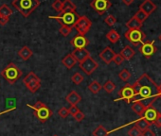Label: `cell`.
<instances>
[{
  "mask_svg": "<svg viewBox=\"0 0 161 136\" xmlns=\"http://www.w3.org/2000/svg\"><path fill=\"white\" fill-rule=\"evenodd\" d=\"M132 85L135 92L133 101H140L146 107H150L159 97L158 86L147 74H142Z\"/></svg>",
  "mask_w": 161,
  "mask_h": 136,
  "instance_id": "6da1fadb",
  "label": "cell"
},
{
  "mask_svg": "<svg viewBox=\"0 0 161 136\" xmlns=\"http://www.w3.org/2000/svg\"><path fill=\"white\" fill-rule=\"evenodd\" d=\"M79 66L86 75H92V73H94L97 70L99 64L91 56H89L85 60H83L82 62H80Z\"/></svg>",
  "mask_w": 161,
  "mask_h": 136,
  "instance_id": "9c48e42d",
  "label": "cell"
},
{
  "mask_svg": "<svg viewBox=\"0 0 161 136\" xmlns=\"http://www.w3.org/2000/svg\"><path fill=\"white\" fill-rule=\"evenodd\" d=\"M73 117H74V119H75L77 122H82V121L85 119L86 115H85V113H84L83 112H80H80H78Z\"/></svg>",
  "mask_w": 161,
  "mask_h": 136,
  "instance_id": "ab89813d",
  "label": "cell"
},
{
  "mask_svg": "<svg viewBox=\"0 0 161 136\" xmlns=\"http://www.w3.org/2000/svg\"><path fill=\"white\" fill-rule=\"evenodd\" d=\"M153 125H155L157 128H161V112H158L157 117H156V119H155V121H154Z\"/></svg>",
  "mask_w": 161,
  "mask_h": 136,
  "instance_id": "b9f144b4",
  "label": "cell"
},
{
  "mask_svg": "<svg viewBox=\"0 0 161 136\" xmlns=\"http://www.w3.org/2000/svg\"><path fill=\"white\" fill-rule=\"evenodd\" d=\"M68 112H69V114L74 116L78 112H80V109L77 107V106H71L69 109H68Z\"/></svg>",
  "mask_w": 161,
  "mask_h": 136,
  "instance_id": "60d3db41",
  "label": "cell"
},
{
  "mask_svg": "<svg viewBox=\"0 0 161 136\" xmlns=\"http://www.w3.org/2000/svg\"><path fill=\"white\" fill-rule=\"evenodd\" d=\"M92 27V22L85 15H82V16H79L74 27L75 29L78 31L79 34L80 35H86V33L89 32L90 29Z\"/></svg>",
  "mask_w": 161,
  "mask_h": 136,
  "instance_id": "52a82bcc",
  "label": "cell"
},
{
  "mask_svg": "<svg viewBox=\"0 0 161 136\" xmlns=\"http://www.w3.org/2000/svg\"><path fill=\"white\" fill-rule=\"evenodd\" d=\"M119 99L117 100H125L127 103L133 102V99L135 97V92L132 84H126L124 87L120 89L119 92Z\"/></svg>",
  "mask_w": 161,
  "mask_h": 136,
  "instance_id": "8fae6325",
  "label": "cell"
},
{
  "mask_svg": "<svg viewBox=\"0 0 161 136\" xmlns=\"http://www.w3.org/2000/svg\"><path fill=\"white\" fill-rule=\"evenodd\" d=\"M15 108H12V109H9V110H6V111H4V112H0V115H2V114H4V113H6V112H12V111H14Z\"/></svg>",
  "mask_w": 161,
  "mask_h": 136,
  "instance_id": "bcb514c9",
  "label": "cell"
},
{
  "mask_svg": "<svg viewBox=\"0 0 161 136\" xmlns=\"http://www.w3.org/2000/svg\"><path fill=\"white\" fill-rule=\"evenodd\" d=\"M88 90L90 91V93H92L93 95H97L98 93H100V91L103 89V86L97 81H92L89 85H88Z\"/></svg>",
  "mask_w": 161,
  "mask_h": 136,
  "instance_id": "484cf974",
  "label": "cell"
},
{
  "mask_svg": "<svg viewBox=\"0 0 161 136\" xmlns=\"http://www.w3.org/2000/svg\"><path fill=\"white\" fill-rule=\"evenodd\" d=\"M126 27L129 29H140L141 27H142V23L139 22L135 16L132 17L127 23H126Z\"/></svg>",
  "mask_w": 161,
  "mask_h": 136,
  "instance_id": "cb8c5ba5",
  "label": "cell"
},
{
  "mask_svg": "<svg viewBox=\"0 0 161 136\" xmlns=\"http://www.w3.org/2000/svg\"><path fill=\"white\" fill-rule=\"evenodd\" d=\"M104 22L106 23L107 26L113 27V26L117 23V19H116V17H115L114 15L110 14V15H108V16L104 19Z\"/></svg>",
  "mask_w": 161,
  "mask_h": 136,
  "instance_id": "e575fe53",
  "label": "cell"
},
{
  "mask_svg": "<svg viewBox=\"0 0 161 136\" xmlns=\"http://www.w3.org/2000/svg\"><path fill=\"white\" fill-rule=\"evenodd\" d=\"M103 90H104L107 94H111V93H113V92L115 91V89H116V84H115L112 81H107L103 84Z\"/></svg>",
  "mask_w": 161,
  "mask_h": 136,
  "instance_id": "f1b7e54d",
  "label": "cell"
},
{
  "mask_svg": "<svg viewBox=\"0 0 161 136\" xmlns=\"http://www.w3.org/2000/svg\"><path fill=\"white\" fill-rule=\"evenodd\" d=\"M157 114H158V112L156 111V109H154L153 106H150V107H147L142 117H144L151 125H153L157 117Z\"/></svg>",
  "mask_w": 161,
  "mask_h": 136,
  "instance_id": "2e32d148",
  "label": "cell"
},
{
  "mask_svg": "<svg viewBox=\"0 0 161 136\" xmlns=\"http://www.w3.org/2000/svg\"><path fill=\"white\" fill-rule=\"evenodd\" d=\"M79 16L80 15L76 13V11H64L56 16H49V18L57 20L62 26L73 28Z\"/></svg>",
  "mask_w": 161,
  "mask_h": 136,
  "instance_id": "5b68a950",
  "label": "cell"
},
{
  "mask_svg": "<svg viewBox=\"0 0 161 136\" xmlns=\"http://www.w3.org/2000/svg\"><path fill=\"white\" fill-rule=\"evenodd\" d=\"M32 55H33L32 50H31L29 46H27V45H24V46L18 51V56H19L23 60H28Z\"/></svg>",
  "mask_w": 161,
  "mask_h": 136,
  "instance_id": "ffe728a7",
  "label": "cell"
},
{
  "mask_svg": "<svg viewBox=\"0 0 161 136\" xmlns=\"http://www.w3.org/2000/svg\"><path fill=\"white\" fill-rule=\"evenodd\" d=\"M108 134H109V131L103 125L98 126L92 132L93 136H108Z\"/></svg>",
  "mask_w": 161,
  "mask_h": 136,
  "instance_id": "83f0119b",
  "label": "cell"
},
{
  "mask_svg": "<svg viewBox=\"0 0 161 136\" xmlns=\"http://www.w3.org/2000/svg\"><path fill=\"white\" fill-rule=\"evenodd\" d=\"M40 5L39 0H14L13 6L23 15L29 17Z\"/></svg>",
  "mask_w": 161,
  "mask_h": 136,
  "instance_id": "7a4b0ae2",
  "label": "cell"
},
{
  "mask_svg": "<svg viewBox=\"0 0 161 136\" xmlns=\"http://www.w3.org/2000/svg\"><path fill=\"white\" fill-rule=\"evenodd\" d=\"M115 55H116V53L114 52V50H113L111 47L107 46V47H105V48L100 53V58H101L106 64H110V63L113 61V59H114Z\"/></svg>",
  "mask_w": 161,
  "mask_h": 136,
  "instance_id": "5bb4252c",
  "label": "cell"
},
{
  "mask_svg": "<svg viewBox=\"0 0 161 136\" xmlns=\"http://www.w3.org/2000/svg\"><path fill=\"white\" fill-rule=\"evenodd\" d=\"M121 56H122V58L124 59V60H130L134 56H135V54H136V52L134 51V49L130 46V45H126L121 51H120V53H119Z\"/></svg>",
  "mask_w": 161,
  "mask_h": 136,
  "instance_id": "44dd1931",
  "label": "cell"
},
{
  "mask_svg": "<svg viewBox=\"0 0 161 136\" xmlns=\"http://www.w3.org/2000/svg\"><path fill=\"white\" fill-rule=\"evenodd\" d=\"M139 10L144 12L149 16L156 10V5L152 0H144V2L139 6Z\"/></svg>",
  "mask_w": 161,
  "mask_h": 136,
  "instance_id": "e0dca14e",
  "label": "cell"
},
{
  "mask_svg": "<svg viewBox=\"0 0 161 136\" xmlns=\"http://www.w3.org/2000/svg\"><path fill=\"white\" fill-rule=\"evenodd\" d=\"M13 13H14L13 10L8 5L4 4V5H2L1 7H0V16L10 18V16L13 15Z\"/></svg>",
  "mask_w": 161,
  "mask_h": 136,
  "instance_id": "4316f807",
  "label": "cell"
},
{
  "mask_svg": "<svg viewBox=\"0 0 161 136\" xmlns=\"http://www.w3.org/2000/svg\"><path fill=\"white\" fill-rule=\"evenodd\" d=\"M141 136H155V133L151 128H148V129H146L145 131L142 132Z\"/></svg>",
  "mask_w": 161,
  "mask_h": 136,
  "instance_id": "7bdbcfd3",
  "label": "cell"
},
{
  "mask_svg": "<svg viewBox=\"0 0 161 136\" xmlns=\"http://www.w3.org/2000/svg\"><path fill=\"white\" fill-rule=\"evenodd\" d=\"M27 106L34 111V115L35 117L41 122V123H46L53 114L52 111L47 106V104L43 103L42 101H37L34 105L27 104Z\"/></svg>",
  "mask_w": 161,
  "mask_h": 136,
  "instance_id": "3957f363",
  "label": "cell"
},
{
  "mask_svg": "<svg viewBox=\"0 0 161 136\" xmlns=\"http://www.w3.org/2000/svg\"><path fill=\"white\" fill-rule=\"evenodd\" d=\"M9 20H10V18H6V17L0 16V26H1V27H5L9 23Z\"/></svg>",
  "mask_w": 161,
  "mask_h": 136,
  "instance_id": "ee69618b",
  "label": "cell"
},
{
  "mask_svg": "<svg viewBox=\"0 0 161 136\" xmlns=\"http://www.w3.org/2000/svg\"><path fill=\"white\" fill-rule=\"evenodd\" d=\"M65 100L67 103H69L71 106H77L78 103L82 101V97H80L76 91H71L66 97Z\"/></svg>",
  "mask_w": 161,
  "mask_h": 136,
  "instance_id": "ac0fdd59",
  "label": "cell"
},
{
  "mask_svg": "<svg viewBox=\"0 0 161 136\" xmlns=\"http://www.w3.org/2000/svg\"><path fill=\"white\" fill-rule=\"evenodd\" d=\"M76 6L71 0H64L63 2V12L64 11H75Z\"/></svg>",
  "mask_w": 161,
  "mask_h": 136,
  "instance_id": "f546056e",
  "label": "cell"
},
{
  "mask_svg": "<svg viewBox=\"0 0 161 136\" xmlns=\"http://www.w3.org/2000/svg\"><path fill=\"white\" fill-rule=\"evenodd\" d=\"M124 60H125L122 58V56H121L120 54H116L115 57H114V59H113V61H114L117 65H120Z\"/></svg>",
  "mask_w": 161,
  "mask_h": 136,
  "instance_id": "f35d334b",
  "label": "cell"
},
{
  "mask_svg": "<svg viewBox=\"0 0 161 136\" xmlns=\"http://www.w3.org/2000/svg\"><path fill=\"white\" fill-rule=\"evenodd\" d=\"M122 2H123L126 6H130V5L134 2V0H122Z\"/></svg>",
  "mask_w": 161,
  "mask_h": 136,
  "instance_id": "f6af8a7d",
  "label": "cell"
},
{
  "mask_svg": "<svg viewBox=\"0 0 161 136\" xmlns=\"http://www.w3.org/2000/svg\"><path fill=\"white\" fill-rule=\"evenodd\" d=\"M111 6L112 4L109 0H92L90 3V7L100 15L105 13L111 8Z\"/></svg>",
  "mask_w": 161,
  "mask_h": 136,
  "instance_id": "30bf717a",
  "label": "cell"
},
{
  "mask_svg": "<svg viewBox=\"0 0 161 136\" xmlns=\"http://www.w3.org/2000/svg\"><path fill=\"white\" fill-rule=\"evenodd\" d=\"M150 126H151V124L144 117H141L140 119L136 120V123H135V127H136L141 132H143L146 129H148L150 128Z\"/></svg>",
  "mask_w": 161,
  "mask_h": 136,
  "instance_id": "7402d4cb",
  "label": "cell"
},
{
  "mask_svg": "<svg viewBox=\"0 0 161 136\" xmlns=\"http://www.w3.org/2000/svg\"><path fill=\"white\" fill-rule=\"evenodd\" d=\"M53 136H58V135H56V134H55V135H53Z\"/></svg>",
  "mask_w": 161,
  "mask_h": 136,
  "instance_id": "681fc988",
  "label": "cell"
},
{
  "mask_svg": "<svg viewBox=\"0 0 161 136\" xmlns=\"http://www.w3.org/2000/svg\"><path fill=\"white\" fill-rule=\"evenodd\" d=\"M70 44L75 47V49H82L86 48L89 44V40L86 37V35L77 34L71 39Z\"/></svg>",
  "mask_w": 161,
  "mask_h": 136,
  "instance_id": "7c38bea8",
  "label": "cell"
},
{
  "mask_svg": "<svg viewBox=\"0 0 161 136\" xmlns=\"http://www.w3.org/2000/svg\"><path fill=\"white\" fill-rule=\"evenodd\" d=\"M71 55L76 60V61H78L80 63V62H82L83 60H85L86 58H88L90 56V53H89V51L87 49L82 48V49H74L72 51Z\"/></svg>",
  "mask_w": 161,
  "mask_h": 136,
  "instance_id": "9a60e30c",
  "label": "cell"
},
{
  "mask_svg": "<svg viewBox=\"0 0 161 136\" xmlns=\"http://www.w3.org/2000/svg\"><path fill=\"white\" fill-rule=\"evenodd\" d=\"M119 79H120L121 81H128L131 79L132 75H131V73H130L127 69H123V70H121V71L119 72Z\"/></svg>",
  "mask_w": 161,
  "mask_h": 136,
  "instance_id": "1f68e13d",
  "label": "cell"
},
{
  "mask_svg": "<svg viewBox=\"0 0 161 136\" xmlns=\"http://www.w3.org/2000/svg\"><path fill=\"white\" fill-rule=\"evenodd\" d=\"M10 84H14L23 75L20 68L14 62H10L0 73Z\"/></svg>",
  "mask_w": 161,
  "mask_h": 136,
  "instance_id": "277c9868",
  "label": "cell"
},
{
  "mask_svg": "<svg viewBox=\"0 0 161 136\" xmlns=\"http://www.w3.org/2000/svg\"><path fill=\"white\" fill-rule=\"evenodd\" d=\"M71 30H72V28H70V27H67V26H62L61 28H60V29H59V31H60V33L63 35V36H67V35H69V33L71 32Z\"/></svg>",
  "mask_w": 161,
  "mask_h": 136,
  "instance_id": "8d00e7d4",
  "label": "cell"
},
{
  "mask_svg": "<svg viewBox=\"0 0 161 136\" xmlns=\"http://www.w3.org/2000/svg\"><path fill=\"white\" fill-rule=\"evenodd\" d=\"M139 22H141V23H143L147 18H148V15L144 13V12H142L141 10H138L137 12H136V13L134 15Z\"/></svg>",
  "mask_w": 161,
  "mask_h": 136,
  "instance_id": "d6a6232c",
  "label": "cell"
},
{
  "mask_svg": "<svg viewBox=\"0 0 161 136\" xmlns=\"http://www.w3.org/2000/svg\"><path fill=\"white\" fill-rule=\"evenodd\" d=\"M76 60L73 58V56L71 55V53L70 54H67L63 60H62V63L67 68V69H71V68L76 64Z\"/></svg>",
  "mask_w": 161,
  "mask_h": 136,
  "instance_id": "603a6c76",
  "label": "cell"
},
{
  "mask_svg": "<svg viewBox=\"0 0 161 136\" xmlns=\"http://www.w3.org/2000/svg\"><path fill=\"white\" fill-rule=\"evenodd\" d=\"M158 39H159V40H160V41H161V34H160V35H159V36H158Z\"/></svg>",
  "mask_w": 161,
  "mask_h": 136,
  "instance_id": "c3c4849f",
  "label": "cell"
},
{
  "mask_svg": "<svg viewBox=\"0 0 161 136\" xmlns=\"http://www.w3.org/2000/svg\"><path fill=\"white\" fill-rule=\"evenodd\" d=\"M106 38H107V39H108V41H109V42H111L112 44H116V43H118V42L119 41L120 36H119V34L117 32V30H115V29H111V30H109V31L107 32V34H106Z\"/></svg>",
  "mask_w": 161,
  "mask_h": 136,
  "instance_id": "d4e9b609",
  "label": "cell"
},
{
  "mask_svg": "<svg viewBox=\"0 0 161 136\" xmlns=\"http://www.w3.org/2000/svg\"><path fill=\"white\" fill-rule=\"evenodd\" d=\"M124 36L131 44H143L146 38V35L140 29H128L124 33Z\"/></svg>",
  "mask_w": 161,
  "mask_h": 136,
  "instance_id": "ba28073f",
  "label": "cell"
},
{
  "mask_svg": "<svg viewBox=\"0 0 161 136\" xmlns=\"http://www.w3.org/2000/svg\"><path fill=\"white\" fill-rule=\"evenodd\" d=\"M52 8L57 13H62L63 12V2L61 0H56V1H54V3L52 4Z\"/></svg>",
  "mask_w": 161,
  "mask_h": 136,
  "instance_id": "836d02e7",
  "label": "cell"
},
{
  "mask_svg": "<svg viewBox=\"0 0 161 136\" xmlns=\"http://www.w3.org/2000/svg\"><path fill=\"white\" fill-rule=\"evenodd\" d=\"M24 84L26 85V87L28 88V90L32 93L35 94L40 88H41V80L39 79L38 76H36V74L34 72H30L24 79L23 81Z\"/></svg>",
  "mask_w": 161,
  "mask_h": 136,
  "instance_id": "8992f818",
  "label": "cell"
},
{
  "mask_svg": "<svg viewBox=\"0 0 161 136\" xmlns=\"http://www.w3.org/2000/svg\"><path fill=\"white\" fill-rule=\"evenodd\" d=\"M141 134H142V132L135 126L128 130V135L129 136H141Z\"/></svg>",
  "mask_w": 161,
  "mask_h": 136,
  "instance_id": "d590c367",
  "label": "cell"
},
{
  "mask_svg": "<svg viewBox=\"0 0 161 136\" xmlns=\"http://www.w3.org/2000/svg\"><path fill=\"white\" fill-rule=\"evenodd\" d=\"M71 81H72V82H73L74 84L80 85V83L83 82V81H84V76H83L82 74H80V73L76 72V73L71 77Z\"/></svg>",
  "mask_w": 161,
  "mask_h": 136,
  "instance_id": "4dcf8cb0",
  "label": "cell"
},
{
  "mask_svg": "<svg viewBox=\"0 0 161 136\" xmlns=\"http://www.w3.org/2000/svg\"><path fill=\"white\" fill-rule=\"evenodd\" d=\"M131 108L135 113H136L138 116H141V117L143 116V113H144L145 110L147 109V107L140 101H133Z\"/></svg>",
  "mask_w": 161,
  "mask_h": 136,
  "instance_id": "d6986e66",
  "label": "cell"
},
{
  "mask_svg": "<svg viewBox=\"0 0 161 136\" xmlns=\"http://www.w3.org/2000/svg\"><path fill=\"white\" fill-rule=\"evenodd\" d=\"M58 114L60 117L62 118H66L69 114V112H68V109L65 108V107H62L59 111H58Z\"/></svg>",
  "mask_w": 161,
  "mask_h": 136,
  "instance_id": "74e56055",
  "label": "cell"
},
{
  "mask_svg": "<svg viewBox=\"0 0 161 136\" xmlns=\"http://www.w3.org/2000/svg\"><path fill=\"white\" fill-rule=\"evenodd\" d=\"M139 51L142 53V55L147 58L150 59L156 51V46L154 44V41H151V42H145L143 44H141V46L139 48Z\"/></svg>",
  "mask_w": 161,
  "mask_h": 136,
  "instance_id": "4fadbf2b",
  "label": "cell"
},
{
  "mask_svg": "<svg viewBox=\"0 0 161 136\" xmlns=\"http://www.w3.org/2000/svg\"><path fill=\"white\" fill-rule=\"evenodd\" d=\"M158 91H159V97H161V84L158 86Z\"/></svg>",
  "mask_w": 161,
  "mask_h": 136,
  "instance_id": "7dc6e473",
  "label": "cell"
}]
</instances>
